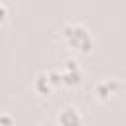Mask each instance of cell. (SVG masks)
<instances>
[{"label":"cell","mask_w":126,"mask_h":126,"mask_svg":"<svg viewBox=\"0 0 126 126\" xmlns=\"http://www.w3.org/2000/svg\"><path fill=\"white\" fill-rule=\"evenodd\" d=\"M61 35H63V41L73 49V51H79V53H91L93 47H94V39H93V33L87 26L83 24H77V22H69L63 26L61 30Z\"/></svg>","instance_id":"obj_1"},{"label":"cell","mask_w":126,"mask_h":126,"mask_svg":"<svg viewBox=\"0 0 126 126\" xmlns=\"http://www.w3.org/2000/svg\"><path fill=\"white\" fill-rule=\"evenodd\" d=\"M59 85H63V79H61V71H55V69L39 73L33 81V89L37 94H51Z\"/></svg>","instance_id":"obj_2"},{"label":"cell","mask_w":126,"mask_h":126,"mask_svg":"<svg viewBox=\"0 0 126 126\" xmlns=\"http://www.w3.org/2000/svg\"><path fill=\"white\" fill-rule=\"evenodd\" d=\"M122 89H124V85H122L118 79L108 77V79H102V81H98V83H96V87H94V96H96L98 100L106 102V100H110L112 96L120 94V93H122Z\"/></svg>","instance_id":"obj_3"},{"label":"cell","mask_w":126,"mask_h":126,"mask_svg":"<svg viewBox=\"0 0 126 126\" xmlns=\"http://www.w3.org/2000/svg\"><path fill=\"white\" fill-rule=\"evenodd\" d=\"M61 79H63V87L73 89L77 85H81L83 81V69L79 67V63L75 59H67L63 69H61Z\"/></svg>","instance_id":"obj_4"},{"label":"cell","mask_w":126,"mask_h":126,"mask_svg":"<svg viewBox=\"0 0 126 126\" xmlns=\"http://www.w3.org/2000/svg\"><path fill=\"white\" fill-rule=\"evenodd\" d=\"M57 122L63 124V126H77V124L83 122V118H81V114H79V110L75 106H65L57 114Z\"/></svg>","instance_id":"obj_5"}]
</instances>
